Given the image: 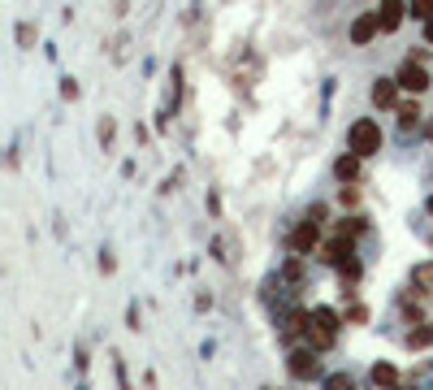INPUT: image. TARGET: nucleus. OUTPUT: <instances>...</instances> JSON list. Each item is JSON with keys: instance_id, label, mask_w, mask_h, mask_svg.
Returning <instances> with one entry per match:
<instances>
[{"instance_id": "f257e3e1", "label": "nucleus", "mask_w": 433, "mask_h": 390, "mask_svg": "<svg viewBox=\"0 0 433 390\" xmlns=\"http://www.w3.org/2000/svg\"><path fill=\"white\" fill-rule=\"evenodd\" d=\"M347 143H351L355 156H373V152H381V126H377L373 117H360V122L347 130Z\"/></svg>"}, {"instance_id": "f03ea898", "label": "nucleus", "mask_w": 433, "mask_h": 390, "mask_svg": "<svg viewBox=\"0 0 433 390\" xmlns=\"http://www.w3.org/2000/svg\"><path fill=\"white\" fill-rule=\"evenodd\" d=\"M286 369H291V377H295V382H312V377L321 373L317 347H299V351H291V356H286Z\"/></svg>"}, {"instance_id": "7ed1b4c3", "label": "nucleus", "mask_w": 433, "mask_h": 390, "mask_svg": "<svg viewBox=\"0 0 433 390\" xmlns=\"http://www.w3.org/2000/svg\"><path fill=\"white\" fill-rule=\"evenodd\" d=\"M355 256V243H351V234H338V239H329L321 247V260L325 265H347V260Z\"/></svg>"}, {"instance_id": "20e7f679", "label": "nucleus", "mask_w": 433, "mask_h": 390, "mask_svg": "<svg viewBox=\"0 0 433 390\" xmlns=\"http://www.w3.org/2000/svg\"><path fill=\"white\" fill-rule=\"evenodd\" d=\"M377 35H381V18H377V13H360V18L351 22V44L364 48V44H373Z\"/></svg>"}, {"instance_id": "39448f33", "label": "nucleus", "mask_w": 433, "mask_h": 390, "mask_svg": "<svg viewBox=\"0 0 433 390\" xmlns=\"http://www.w3.org/2000/svg\"><path fill=\"white\" fill-rule=\"evenodd\" d=\"M399 87H403V91H425V87H429V74L416 65V57L399 65Z\"/></svg>"}, {"instance_id": "423d86ee", "label": "nucleus", "mask_w": 433, "mask_h": 390, "mask_svg": "<svg viewBox=\"0 0 433 390\" xmlns=\"http://www.w3.org/2000/svg\"><path fill=\"white\" fill-rule=\"evenodd\" d=\"M399 78H377V83H373V104H377V109H394V104H399Z\"/></svg>"}, {"instance_id": "0eeeda50", "label": "nucleus", "mask_w": 433, "mask_h": 390, "mask_svg": "<svg viewBox=\"0 0 433 390\" xmlns=\"http://www.w3.org/2000/svg\"><path fill=\"white\" fill-rule=\"evenodd\" d=\"M321 243V230H317V221L308 217V221H303V226H295V234H291V247L303 256V252H312Z\"/></svg>"}, {"instance_id": "6e6552de", "label": "nucleus", "mask_w": 433, "mask_h": 390, "mask_svg": "<svg viewBox=\"0 0 433 390\" xmlns=\"http://www.w3.org/2000/svg\"><path fill=\"white\" fill-rule=\"evenodd\" d=\"M403 13H407V5H403V0H381V35H390V31H399V26H403Z\"/></svg>"}, {"instance_id": "1a4fd4ad", "label": "nucleus", "mask_w": 433, "mask_h": 390, "mask_svg": "<svg viewBox=\"0 0 433 390\" xmlns=\"http://www.w3.org/2000/svg\"><path fill=\"white\" fill-rule=\"evenodd\" d=\"M334 334H338V330H329V325H321V321H308V347L329 351V347H334Z\"/></svg>"}, {"instance_id": "9d476101", "label": "nucleus", "mask_w": 433, "mask_h": 390, "mask_svg": "<svg viewBox=\"0 0 433 390\" xmlns=\"http://www.w3.org/2000/svg\"><path fill=\"white\" fill-rule=\"evenodd\" d=\"M360 161H364V156H355V152H347V156H338V165H334V174H338L342 182H351L355 174H360Z\"/></svg>"}, {"instance_id": "9b49d317", "label": "nucleus", "mask_w": 433, "mask_h": 390, "mask_svg": "<svg viewBox=\"0 0 433 390\" xmlns=\"http://www.w3.org/2000/svg\"><path fill=\"white\" fill-rule=\"evenodd\" d=\"M373 382L377 386H399V369H394V364H386V360H381V364H373Z\"/></svg>"}, {"instance_id": "f8f14e48", "label": "nucleus", "mask_w": 433, "mask_h": 390, "mask_svg": "<svg viewBox=\"0 0 433 390\" xmlns=\"http://www.w3.org/2000/svg\"><path fill=\"white\" fill-rule=\"evenodd\" d=\"M407 347H412V351H425V347H433V325H420V330H412V334H407Z\"/></svg>"}, {"instance_id": "ddd939ff", "label": "nucleus", "mask_w": 433, "mask_h": 390, "mask_svg": "<svg viewBox=\"0 0 433 390\" xmlns=\"http://www.w3.org/2000/svg\"><path fill=\"white\" fill-rule=\"evenodd\" d=\"M412 282H416V291L433 295V265H416V269H412Z\"/></svg>"}, {"instance_id": "4468645a", "label": "nucleus", "mask_w": 433, "mask_h": 390, "mask_svg": "<svg viewBox=\"0 0 433 390\" xmlns=\"http://www.w3.org/2000/svg\"><path fill=\"white\" fill-rule=\"evenodd\" d=\"M312 321H321V325H329V330H338V325H342V317H338L334 308H312Z\"/></svg>"}, {"instance_id": "2eb2a0df", "label": "nucleus", "mask_w": 433, "mask_h": 390, "mask_svg": "<svg viewBox=\"0 0 433 390\" xmlns=\"http://www.w3.org/2000/svg\"><path fill=\"white\" fill-rule=\"evenodd\" d=\"M35 39H39V31H35V22H22V26H18V48H31Z\"/></svg>"}, {"instance_id": "dca6fc26", "label": "nucleus", "mask_w": 433, "mask_h": 390, "mask_svg": "<svg viewBox=\"0 0 433 390\" xmlns=\"http://www.w3.org/2000/svg\"><path fill=\"white\" fill-rule=\"evenodd\" d=\"M399 117H403V130L420 126V109H416V104H399Z\"/></svg>"}, {"instance_id": "f3484780", "label": "nucleus", "mask_w": 433, "mask_h": 390, "mask_svg": "<svg viewBox=\"0 0 433 390\" xmlns=\"http://www.w3.org/2000/svg\"><path fill=\"white\" fill-rule=\"evenodd\" d=\"M325 390H355V382H351L347 373H329V377H325Z\"/></svg>"}, {"instance_id": "a211bd4d", "label": "nucleus", "mask_w": 433, "mask_h": 390, "mask_svg": "<svg viewBox=\"0 0 433 390\" xmlns=\"http://www.w3.org/2000/svg\"><path fill=\"white\" fill-rule=\"evenodd\" d=\"M360 230H364V217H342V221H338V234H351V239H355Z\"/></svg>"}, {"instance_id": "6ab92c4d", "label": "nucleus", "mask_w": 433, "mask_h": 390, "mask_svg": "<svg viewBox=\"0 0 433 390\" xmlns=\"http://www.w3.org/2000/svg\"><path fill=\"white\" fill-rule=\"evenodd\" d=\"M412 18L429 22V18H433V0H412Z\"/></svg>"}, {"instance_id": "aec40b11", "label": "nucleus", "mask_w": 433, "mask_h": 390, "mask_svg": "<svg viewBox=\"0 0 433 390\" xmlns=\"http://www.w3.org/2000/svg\"><path fill=\"white\" fill-rule=\"evenodd\" d=\"M61 96H65V100H79V83H74V78H65V83H61Z\"/></svg>"}, {"instance_id": "412c9836", "label": "nucleus", "mask_w": 433, "mask_h": 390, "mask_svg": "<svg viewBox=\"0 0 433 390\" xmlns=\"http://www.w3.org/2000/svg\"><path fill=\"white\" fill-rule=\"evenodd\" d=\"M425 39H429V44H433V18H429V22H425Z\"/></svg>"}, {"instance_id": "4be33fe9", "label": "nucleus", "mask_w": 433, "mask_h": 390, "mask_svg": "<svg viewBox=\"0 0 433 390\" xmlns=\"http://www.w3.org/2000/svg\"><path fill=\"white\" fill-rule=\"evenodd\" d=\"M429 213H433V195H429Z\"/></svg>"}, {"instance_id": "5701e85b", "label": "nucleus", "mask_w": 433, "mask_h": 390, "mask_svg": "<svg viewBox=\"0 0 433 390\" xmlns=\"http://www.w3.org/2000/svg\"><path fill=\"white\" fill-rule=\"evenodd\" d=\"M265 390H273V386H265Z\"/></svg>"}]
</instances>
